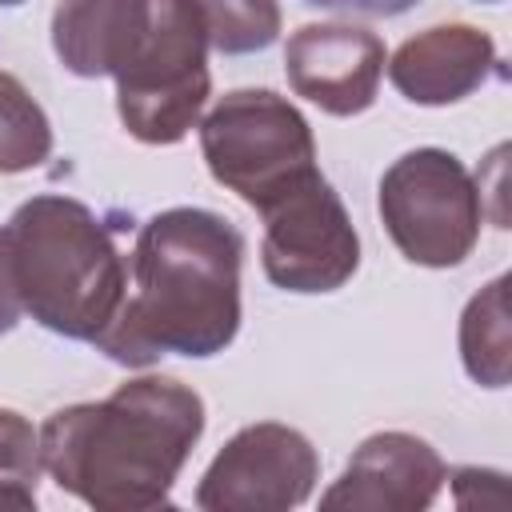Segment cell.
Masks as SVG:
<instances>
[{
	"label": "cell",
	"instance_id": "1",
	"mask_svg": "<svg viewBox=\"0 0 512 512\" xmlns=\"http://www.w3.org/2000/svg\"><path fill=\"white\" fill-rule=\"evenodd\" d=\"M244 236L208 208L156 212L132 248L120 316L96 340L104 356L144 368L168 352L216 356L240 332Z\"/></svg>",
	"mask_w": 512,
	"mask_h": 512
},
{
	"label": "cell",
	"instance_id": "2",
	"mask_svg": "<svg viewBox=\"0 0 512 512\" xmlns=\"http://www.w3.org/2000/svg\"><path fill=\"white\" fill-rule=\"evenodd\" d=\"M52 48L72 76L116 80L120 124L144 144L184 140L212 92L192 0H56Z\"/></svg>",
	"mask_w": 512,
	"mask_h": 512
},
{
	"label": "cell",
	"instance_id": "3",
	"mask_svg": "<svg viewBox=\"0 0 512 512\" xmlns=\"http://www.w3.org/2000/svg\"><path fill=\"white\" fill-rule=\"evenodd\" d=\"M204 432V400L172 376H140L108 400L44 420V472L96 512H148L168 492Z\"/></svg>",
	"mask_w": 512,
	"mask_h": 512
},
{
	"label": "cell",
	"instance_id": "4",
	"mask_svg": "<svg viewBox=\"0 0 512 512\" xmlns=\"http://www.w3.org/2000/svg\"><path fill=\"white\" fill-rule=\"evenodd\" d=\"M4 232L24 312L56 336L96 344L128 296V264L100 216L72 196H32Z\"/></svg>",
	"mask_w": 512,
	"mask_h": 512
},
{
	"label": "cell",
	"instance_id": "5",
	"mask_svg": "<svg viewBox=\"0 0 512 512\" xmlns=\"http://www.w3.org/2000/svg\"><path fill=\"white\" fill-rule=\"evenodd\" d=\"M200 152L216 184L256 212L280 192L316 176V140L308 120L268 88H240L200 120Z\"/></svg>",
	"mask_w": 512,
	"mask_h": 512
},
{
	"label": "cell",
	"instance_id": "6",
	"mask_svg": "<svg viewBox=\"0 0 512 512\" xmlns=\"http://www.w3.org/2000/svg\"><path fill=\"white\" fill-rule=\"evenodd\" d=\"M380 220L404 260L456 268L480 240L484 196L452 152L416 148L380 176Z\"/></svg>",
	"mask_w": 512,
	"mask_h": 512
},
{
	"label": "cell",
	"instance_id": "7",
	"mask_svg": "<svg viewBox=\"0 0 512 512\" xmlns=\"http://www.w3.org/2000/svg\"><path fill=\"white\" fill-rule=\"evenodd\" d=\"M264 276L284 292H336L360 264V236L336 188L316 172L260 208Z\"/></svg>",
	"mask_w": 512,
	"mask_h": 512
},
{
	"label": "cell",
	"instance_id": "8",
	"mask_svg": "<svg viewBox=\"0 0 512 512\" xmlns=\"http://www.w3.org/2000/svg\"><path fill=\"white\" fill-rule=\"evenodd\" d=\"M320 476L304 432L264 420L240 428L208 464L196 504L204 512H288L308 500Z\"/></svg>",
	"mask_w": 512,
	"mask_h": 512
},
{
	"label": "cell",
	"instance_id": "9",
	"mask_svg": "<svg viewBox=\"0 0 512 512\" xmlns=\"http://www.w3.org/2000/svg\"><path fill=\"white\" fill-rule=\"evenodd\" d=\"M384 60V40L356 24H304L284 44L292 92L328 116H360L372 108Z\"/></svg>",
	"mask_w": 512,
	"mask_h": 512
},
{
	"label": "cell",
	"instance_id": "10",
	"mask_svg": "<svg viewBox=\"0 0 512 512\" xmlns=\"http://www.w3.org/2000/svg\"><path fill=\"white\" fill-rule=\"evenodd\" d=\"M448 468L436 448L412 432L368 436L340 480L320 496L324 512H420L444 488Z\"/></svg>",
	"mask_w": 512,
	"mask_h": 512
},
{
	"label": "cell",
	"instance_id": "11",
	"mask_svg": "<svg viewBox=\"0 0 512 512\" xmlns=\"http://www.w3.org/2000/svg\"><path fill=\"white\" fill-rule=\"evenodd\" d=\"M496 68V44L472 24H436L404 40L388 60V80L412 104H456Z\"/></svg>",
	"mask_w": 512,
	"mask_h": 512
},
{
	"label": "cell",
	"instance_id": "12",
	"mask_svg": "<svg viewBox=\"0 0 512 512\" xmlns=\"http://www.w3.org/2000/svg\"><path fill=\"white\" fill-rule=\"evenodd\" d=\"M460 356L476 384L504 388L512 376V332H508V276L480 288L460 316Z\"/></svg>",
	"mask_w": 512,
	"mask_h": 512
},
{
	"label": "cell",
	"instance_id": "13",
	"mask_svg": "<svg viewBox=\"0 0 512 512\" xmlns=\"http://www.w3.org/2000/svg\"><path fill=\"white\" fill-rule=\"evenodd\" d=\"M52 152V124L32 92L12 76L0 72V172H28L44 164Z\"/></svg>",
	"mask_w": 512,
	"mask_h": 512
},
{
	"label": "cell",
	"instance_id": "14",
	"mask_svg": "<svg viewBox=\"0 0 512 512\" xmlns=\"http://www.w3.org/2000/svg\"><path fill=\"white\" fill-rule=\"evenodd\" d=\"M208 44L224 56L264 52L280 36V4L276 0H192Z\"/></svg>",
	"mask_w": 512,
	"mask_h": 512
},
{
	"label": "cell",
	"instance_id": "15",
	"mask_svg": "<svg viewBox=\"0 0 512 512\" xmlns=\"http://www.w3.org/2000/svg\"><path fill=\"white\" fill-rule=\"evenodd\" d=\"M40 472V432L20 412L0 408V512L36 508Z\"/></svg>",
	"mask_w": 512,
	"mask_h": 512
},
{
	"label": "cell",
	"instance_id": "16",
	"mask_svg": "<svg viewBox=\"0 0 512 512\" xmlns=\"http://www.w3.org/2000/svg\"><path fill=\"white\" fill-rule=\"evenodd\" d=\"M24 316L20 292H16V276H12V252H8V232L0 228V336L12 332Z\"/></svg>",
	"mask_w": 512,
	"mask_h": 512
},
{
	"label": "cell",
	"instance_id": "17",
	"mask_svg": "<svg viewBox=\"0 0 512 512\" xmlns=\"http://www.w3.org/2000/svg\"><path fill=\"white\" fill-rule=\"evenodd\" d=\"M308 8H324V12H340V16H404L408 8H416L420 0H304Z\"/></svg>",
	"mask_w": 512,
	"mask_h": 512
},
{
	"label": "cell",
	"instance_id": "18",
	"mask_svg": "<svg viewBox=\"0 0 512 512\" xmlns=\"http://www.w3.org/2000/svg\"><path fill=\"white\" fill-rule=\"evenodd\" d=\"M12 4H20V0H0V8H12Z\"/></svg>",
	"mask_w": 512,
	"mask_h": 512
},
{
	"label": "cell",
	"instance_id": "19",
	"mask_svg": "<svg viewBox=\"0 0 512 512\" xmlns=\"http://www.w3.org/2000/svg\"><path fill=\"white\" fill-rule=\"evenodd\" d=\"M488 4H492V0H488Z\"/></svg>",
	"mask_w": 512,
	"mask_h": 512
}]
</instances>
